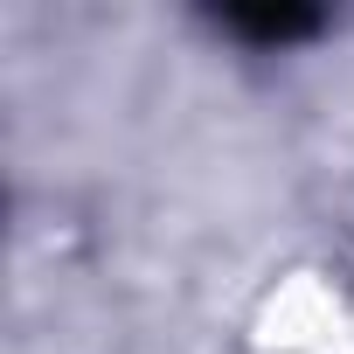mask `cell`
Wrapping results in <instances>:
<instances>
[{
	"instance_id": "obj_1",
	"label": "cell",
	"mask_w": 354,
	"mask_h": 354,
	"mask_svg": "<svg viewBox=\"0 0 354 354\" xmlns=\"http://www.w3.org/2000/svg\"><path fill=\"white\" fill-rule=\"evenodd\" d=\"M223 28L230 35H250V42H299V35L319 28V15L313 8H230Z\"/></svg>"
}]
</instances>
